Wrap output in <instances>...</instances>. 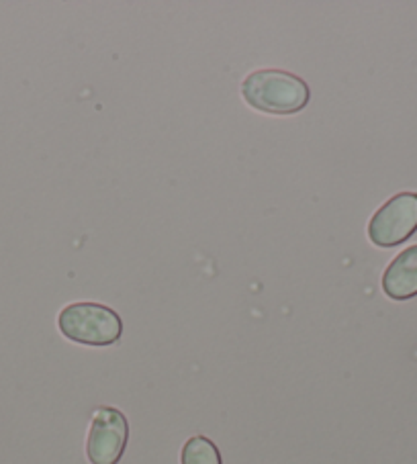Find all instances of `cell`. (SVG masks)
Returning a JSON list of instances; mask_svg holds the SVG:
<instances>
[{"instance_id": "7a4b0ae2", "label": "cell", "mask_w": 417, "mask_h": 464, "mask_svg": "<svg viewBox=\"0 0 417 464\" xmlns=\"http://www.w3.org/2000/svg\"><path fill=\"white\" fill-rule=\"evenodd\" d=\"M63 338L82 346H113L123 335V319L115 309L94 301H78L63 307L58 315Z\"/></svg>"}, {"instance_id": "8992f818", "label": "cell", "mask_w": 417, "mask_h": 464, "mask_svg": "<svg viewBox=\"0 0 417 464\" xmlns=\"http://www.w3.org/2000/svg\"><path fill=\"white\" fill-rule=\"evenodd\" d=\"M180 464H223L221 452L207 436H192L182 446Z\"/></svg>"}, {"instance_id": "6da1fadb", "label": "cell", "mask_w": 417, "mask_h": 464, "mask_svg": "<svg viewBox=\"0 0 417 464\" xmlns=\"http://www.w3.org/2000/svg\"><path fill=\"white\" fill-rule=\"evenodd\" d=\"M242 99L260 113L295 115L309 105L311 88L293 72L262 68L244 78Z\"/></svg>"}, {"instance_id": "5b68a950", "label": "cell", "mask_w": 417, "mask_h": 464, "mask_svg": "<svg viewBox=\"0 0 417 464\" xmlns=\"http://www.w3.org/2000/svg\"><path fill=\"white\" fill-rule=\"evenodd\" d=\"M383 291L393 301L417 297V244L405 247L383 272Z\"/></svg>"}, {"instance_id": "277c9868", "label": "cell", "mask_w": 417, "mask_h": 464, "mask_svg": "<svg viewBox=\"0 0 417 464\" xmlns=\"http://www.w3.org/2000/svg\"><path fill=\"white\" fill-rule=\"evenodd\" d=\"M130 440V423L117 407H99L92 413L86 438V456L91 464H117Z\"/></svg>"}, {"instance_id": "3957f363", "label": "cell", "mask_w": 417, "mask_h": 464, "mask_svg": "<svg viewBox=\"0 0 417 464\" xmlns=\"http://www.w3.org/2000/svg\"><path fill=\"white\" fill-rule=\"evenodd\" d=\"M417 231V193L403 190L384 201L368 221L366 234L376 247H395Z\"/></svg>"}]
</instances>
